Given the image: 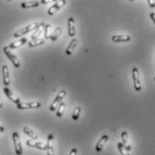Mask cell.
Returning <instances> with one entry per match:
<instances>
[{
    "label": "cell",
    "mask_w": 155,
    "mask_h": 155,
    "mask_svg": "<svg viewBox=\"0 0 155 155\" xmlns=\"http://www.w3.org/2000/svg\"><path fill=\"white\" fill-rule=\"evenodd\" d=\"M40 4H41L40 1H26V2H22L21 6L22 8H33L39 6Z\"/></svg>",
    "instance_id": "obj_17"
},
{
    "label": "cell",
    "mask_w": 155,
    "mask_h": 155,
    "mask_svg": "<svg viewBox=\"0 0 155 155\" xmlns=\"http://www.w3.org/2000/svg\"><path fill=\"white\" fill-rule=\"evenodd\" d=\"M48 2H49V1H46V0H41V1L40 2V3H41V4H43V5H45V4H48Z\"/></svg>",
    "instance_id": "obj_31"
},
{
    "label": "cell",
    "mask_w": 155,
    "mask_h": 155,
    "mask_svg": "<svg viewBox=\"0 0 155 155\" xmlns=\"http://www.w3.org/2000/svg\"><path fill=\"white\" fill-rule=\"evenodd\" d=\"M111 40L114 42H127L131 40V37L129 35H114Z\"/></svg>",
    "instance_id": "obj_15"
},
{
    "label": "cell",
    "mask_w": 155,
    "mask_h": 155,
    "mask_svg": "<svg viewBox=\"0 0 155 155\" xmlns=\"http://www.w3.org/2000/svg\"><path fill=\"white\" fill-rule=\"evenodd\" d=\"M67 4V1L63 0V1H58V2H56L48 10V14L49 15H55L60 8H62L65 5Z\"/></svg>",
    "instance_id": "obj_8"
},
{
    "label": "cell",
    "mask_w": 155,
    "mask_h": 155,
    "mask_svg": "<svg viewBox=\"0 0 155 155\" xmlns=\"http://www.w3.org/2000/svg\"><path fill=\"white\" fill-rule=\"evenodd\" d=\"M26 42H27V39H26V38H22V39L17 41H15V42L11 43V44L8 46V48H9V49L16 48H18V47H21L22 45H24Z\"/></svg>",
    "instance_id": "obj_20"
},
{
    "label": "cell",
    "mask_w": 155,
    "mask_h": 155,
    "mask_svg": "<svg viewBox=\"0 0 155 155\" xmlns=\"http://www.w3.org/2000/svg\"><path fill=\"white\" fill-rule=\"evenodd\" d=\"M132 76H133L134 88L136 91H140L142 90V84L140 80V74L137 67H134L132 69Z\"/></svg>",
    "instance_id": "obj_3"
},
{
    "label": "cell",
    "mask_w": 155,
    "mask_h": 155,
    "mask_svg": "<svg viewBox=\"0 0 155 155\" xmlns=\"http://www.w3.org/2000/svg\"><path fill=\"white\" fill-rule=\"evenodd\" d=\"M65 110H66V103L64 101H62L60 103V105L58 106V110H57V117H61L64 116V112H65Z\"/></svg>",
    "instance_id": "obj_23"
},
{
    "label": "cell",
    "mask_w": 155,
    "mask_h": 155,
    "mask_svg": "<svg viewBox=\"0 0 155 155\" xmlns=\"http://www.w3.org/2000/svg\"><path fill=\"white\" fill-rule=\"evenodd\" d=\"M26 144L29 147L36 148V149H39V150H42V151H46L47 150V145L44 144L43 143L34 142V141H31V140H27L26 141Z\"/></svg>",
    "instance_id": "obj_11"
},
{
    "label": "cell",
    "mask_w": 155,
    "mask_h": 155,
    "mask_svg": "<svg viewBox=\"0 0 155 155\" xmlns=\"http://www.w3.org/2000/svg\"><path fill=\"white\" fill-rule=\"evenodd\" d=\"M4 131H5V127L3 126H0V134L3 133Z\"/></svg>",
    "instance_id": "obj_30"
},
{
    "label": "cell",
    "mask_w": 155,
    "mask_h": 155,
    "mask_svg": "<svg viewBox=\"0 0 155 155\" xmlns=\"http://www.w3.org/2000/svg\"><path fill=\"white\" fill-rule=\"evenodd\" d=\"M150 17H151V19L153 20V22H154L155 24V13H151L150 14Z\"/></svg>",
    "instance_id": "obj_29"
},
{
    "label": "cell",
    "mask_w": 155,
    "mask_h": 155,
    "mask_svg": "<svg viewBox=\"0 0 155 155\" xmlns=\"http://www.w3.org/2000/svg\"><path fill=\"white\" fill-rule=\"evenodd\" d=\"M117 148H118L119 153L122 155H130L128 153V152L126 150V148L124 147V145H123L122 143H117Z\"/></svg>",
    "instance_id": "obj_26"
},
{
    "label": "cell",
    "mask_w": 155,
    "mask_h": 155,
    "mask_svg": "<svg viewBox=\"0 0 155 155\" xmlns=\"http://www.w3.org/2000/svg\"><path fill=\"white\" fill-rule=\"evenodd\" d=\"M13 142H14V145H15V151L16 155H22V146L21 140H20V136L19 134L17 132H14L13 133Z\"/></svg>",
    "instance_id": "obj_4"
},
{
    "label": "cell",
    "mask_w": 155,
    "mask_h": 155,
    "mask_svg": "<svg viewBox=\"0 0 155 155\" xmlns=\"http://www.w3.org/2000/svg\"><path fill=\"white\" fill-rule=\"evenodd\" d=\"M154 81H155V77H154Z\"/></svg>",
    "instance_id": "obj_33"
},
{
    "label": "cell",
    "mask_w": 155,
    "mask_h": 155,
    "mask_svg": "<svg viewBox=\"0 0 155 155\" xmlns=\"http://www.w3.org/2000/svg\"><path fill=\"white\" fill-rule=\"evenodd\" d=\"M67 28H68V35L69 37H74L75 35V21L73 17L68 18V23H67Z\"/></svg>",
    "instance_id": "obj_12"
},
{
    "label": "cell",
    "mask_w": 155,
    "mask_h": 155,
    "mask_svg": "<svg viewBox=\"0 0 155 155\" xmlns=\"http://www.w3.org/2000/svg\"><path fill=\"white\" fill-rule=\"evenodd\" d=\"M81 110H82V109H81L80 107H76V108L74 110L73 114H72V118H73L74 121L78 120V118H79V117H80V114H81Z\"/></svg>",
    "instance_id": "obj_25"
},
{
    "label": "cell",
    "mask_w": 155,
    "mask_h": 155,
    "mask_svg": "<svg viewBox=\"0 0 155 155\" xmlns=\"http://www.w3.org/2000/svg\"><path fill=\"white\" fill-rule=\"evenodd\" d=\"M51 34H52V32H51V25H50V24H45V27H44L45 39H46V40L50 39Z\"/></svg>",
    "instance_id": "obj_24"
},
{
    "label": "cell",
    "mask_w": 155,
    "mask_h": 155,
    "mask_svg": "<svg viewBox=\"0 0 155 155\" xmlns=\"http://www.w3.org/2000/svg\"><path fill=\"white\" fill-rule=\"evenodd\" d=\"M77 44H78V40L77 39L74 38V39H73L71 41V42L69 43V46L67 47V51H66V54H67V56H71L73 54V52L74 51Z\"/></svg>",
    "instance_id": "obj_16"
},
{
    "label": "cell",
    "mask_w": 155,
    "mask_h": 155,
    "mask_svg": "<svg viewBox=\"0 0 155 155\" xmlns=\"http://www.w3.org/2000/svg\"><path fill=\"white\" fill-rule=\"evenodd\" d=\"M61 33H62V29H61L60 27H57V28L55 29V31H54L52 32V34H51V37H50L51 41H57V40L58 39V37L61 35Z\"/></svg>",
    "instance_id": "obj_22"
},
{
    "label": "cell",
    "mask_w": 155,
    "mask_h": 155,
    "mask_svg": "<svg viewBox=\"0 0 155 155\" xmlns=\"http://www.w3.org/2000/svg\"><path fill=\"white\" fill-rule=\"evenodd\" d=\"M18 110H29V109H39L41 107V103L39 101H33V102H28V103H22L16 105Z\"/></svg>",
    "instance_id": "obj_6"
},
{
    "label": "cell",
    "mask_w": 155,
    "mask_h": 155,
    "mask_svg": "<svg viewBox=\"0 0 155 155\" xmlns=\"http://www.w3.org/2000/svg\"><path fill=\"white\" fill-rule=\"evenodd\" d=\"M77 154V149L76 148H73L70 152L69 155H76Z\"/></svg>",
    "instance_id": "obj_28"
},
{
    "label": "cell",
    "mask_w": 155,
    "mask_h": 155,
    "mask_svg": "<svg viewBox=\"0 0 155 155\" xmlns=\"http://www.w3.org/2000/svg\"><path fill=\"white\" fill-rule=\"evenodd\" d=\"M66 94H67V91H66L65 90L60 91H59V93L58 94V96H57V97L55 98V100L53 101L52 104L50 105V107H49V110L56 111V110L58 109V106L60 105V103L63 101V100H64V98H65Z\"/></svg>",
    "instance_id": "obj_2"
},
{
    "label": "cell",
    "mask_w": 155,
    "mask_h": 155,
    "mask_svg": "<svg viewBox=\"0 0 155 155\" xmlns=\"http://www.w3.org/2000/svg\"><path fill=\"white\" fill-rule=\"evenodd\" d=\"M22 131H23V133L25 134H27L28 136H30L31 139H33V140H37V139H38V134L35 133L33 130H31L30 127H23Z\"/></svg>",
    "instance_id": "obj_19"
},
{
    "label": "cell",
    "mask_w": 155,
    "mask_h": 155,
    "mask_svg": "<svg viewBox=\"0 0 155 155\" xmlns=\"http://www.w3.org/2000/svg\"><path fill=\"white\" fill-rule=\"evenodd\" d=\"M45 27V23L44 22H41L40 23V26L34 31V32H33V34L31 35V41H33V40H37V39H39V37L41 36V31H42V28H44Z\"/></svg>",
    "instance_id": "obj_18"
},
{
    "label": "cell",
    "mask_w": 155,
    "mask_h": 155,
    "mask_svg": "<svg viewBox=\"0 0 155 155\" xmlns=\"http://www.w3.org/2000/svg\"><path fill=\"white\" fill-rule=\"evenodd\" d=\"M2 74H3V84L5 86H8L11 83L10 75H9V69L6 65L3 66L2 67Z\"/></svg>",
    "instance_id": "obj_9"
},
{
    "label": "cell",
    "mask_w": 155,
    "mask_h": 155,
    "mask_svg": "<svg viewBox=\"0 0 155 155\" xmlns=\"http://www.w3.org/2000/svg\"><path fill=\"white\" fill-rule=\"evenodd\" d=\"M3 91H4L5 94L6 95V97H7L11 101H13L14 103H15L16 105H17V104H19V103L21 102L20 99H19L18 97H15V96L14 95V93L12 92V91H11L9 88H7V87H4Z\"/></svg>",
    "instance_id": "obj_10"
},
{
    "label": "cell",
    "mask_w": 155,
    "mask_h": 155,
    "mask_svg": "<svg viewBox=\"0 0 155 155\" xmlns=\"http://www.w3.org/2000/svg\"><path fill=\"white\" fill-rule=\"evenodd\" d=\"M3 51L5 54V56L10 59V61L13 63V65L15 66V67H16V68H19L20 67V61H19L18 58L10 51V49L8 48V47H4Z\"/></svg>",
    "instance_id": "obj_5"
},
{
    "label": "cell",
    "mask_w": 155,
    "mask_h": 155,
    "mask_svg": "<svg viewBox=\"0 0 155 155\" xmlns=\"http://www.w3.org/2000/svg\"><path fill=\"white\" fill-rule=\"evenodd\" d=\"M2 105H3V104H2V101H1V98H0V108L2 107Z\"/></svg>",
    "instance_id": "obj_32"
},
{
    "label": "cell",
    "mask_w": 155,
    "mask_h": 155,
    "mask_svg": "<svg viewBox=\"0 0 155 155\" xmlns=\"http://www.w3.org/2000/svg\"><path fill=\"white\" fill-rule=\"evenodd\" d=\"M40 26V23H32V24H29L27 25L26 27L22 28L21 30L17 31L16 32H15L14 34V37L15 38H19V37H22L24 34L28 33V32H31L32 31H35L38 27Z\"/></svg>",
    "instance_id": "obj_1"
},
{
    "label": "cell",
    "mask_w": 155,
    "mask_h": 155,
    "mask_svg": "<svg viewBox=\"0 0 155 155\" xmlns=\"http://www.w3.org/2000/svg\"><path fill=\"white\" fill-rule=\"evenodd\" d=\"M45 43V39H41V38H39L37 40H33V41H31L28 42V46L30 48H34V47H38V46H41V45L44 44Z\"/></svg>",
    "instance_id": "obj_21"
},
{
    "label": "cell",
    "mask_w": 155,
    "mask_h": 155,
    "mask_svg": "<svg viewBox=\"0 0 155 155\" xmlns=\"http://www.w3.org/2000/svg\"><path fill=\"white\" fill-rule=\"evenodd\" d=\"M47 154L48 155H55L54 153V135L52 134H48L47 138Z\"/></svg>",
    "instance_id": "obj_7"
},
{
    "label": "cell",
    "mask_w": 155,
    "mask_h": 155,
    "mask_svg": "<svg viewBox=\"0 0 155 155\" xmlns=\"http://www.w3.org/2000/svg\"><path fill=\"white\" fill-rule=\"evenodd\" d=\"M121 138H122V143H123L124 147L126 148V150H127V152H130L131 149H132V147H131V145H130V143H129L128 134H127V131L122 132V134H121Z\"/></svg>",
    "instance_id": "obj_13"
},
{
    "label": "cell",
    "mask_w": 155,
    "mask_h": 155,
    "mask_svg": "<svg viewBox=\"0 0 155 155\" xmlns=\"http://www.w3.org/2000/svg\"><path fill=\"white\" fill-rule=\"evenodd\" d=\"M108 140H109V136L107 134H103L101 137V139L98 141V143L96 144V147H95V150L97 152H101L103 149V147H104V145H105V143H107Z\"/></svg>",
    "instance_id": "obj_14"
},
{
    "label": "cell",
    "mask_w": 155,
    "mask_h": 155,
    "mask_svg": "<svg viewBox=\"0 0 155 155\" xmlns=\"http://www.w3.org/2000/svg\"><path fill=\"white\" fill-rule=\"evenodd\" d=\"M147 3L149 4V5L151 7H155V1H153V0H148Z\"/></svg>",
    "instance_id": "obj_27"
}]
</instances>
